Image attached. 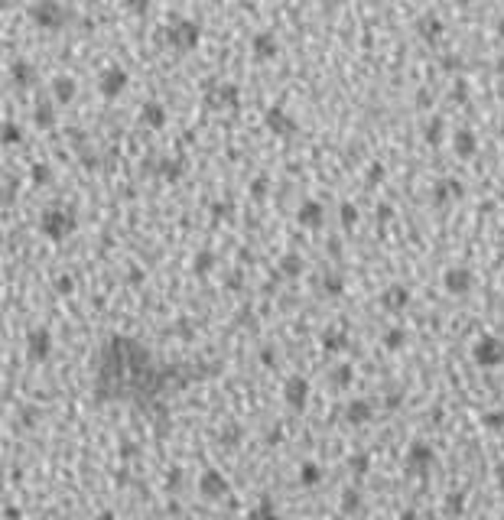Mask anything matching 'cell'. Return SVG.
<instances>
[{
    "instance_id": "6da1fadb",
    "label": "cell",
    "mask_w": 504,
    "mask_h": 520,
    "mask_svg": "<svg viewBox=\"0 0 504 520\" xmlns=\"http://www.w3.org/2000/svg\"><path fill=\"white\" fill-rule=\"evenodd\" d=\"M88 371L95 403H124L140 410L157 426H166L172 397L222 374V361H166L153 355L140 338L108 335L95 348Z\"/></svg>"
},
{
    "instance_id": "7a4b0ae2",
    "label": "cell",
    "mask_w": 504,
    "mask_h": 520,
    "mask_svg": "<svg viewBox=\"0 0 504 520\" xmlns=\"http://www.w3.org/2000/svg\"><path fill=\"white\" fill-rule=\"evenodd\" d=\"M75 228H78V222H75V211L69 209H49L39 218V235L49 237V241H65Z\"/></svg>"
},
{
    "instance_id": "3957f363",
    "label": "cell",
    "mask_w": 504,
    "mask_h": 520,
    "mask_svg": "<svg viewBox=\"0 0 504 520\" xmlns=\"http://www.w3.org/2000/svg\"><path fill=\"white\" fill-rule=\"evenodd\" d=\"M472 358L479 368H501L504 364V338L498 335H481L475 348H472Z\"/></svg>"
},
{
    "instance_id": "277c9868",
    "label": "cell",
    "mask_w": 504,
    "mask_h": 520,
    "mask_svg": "<svg viewBox=\"0 0 504 520\" xmlns=\"http://www.w3.org/2000/svg\"><path fill=\"white\" fill-rule=\"evenodd\" d=\"M228 491H231V484L218 469H205L198 475V495L205 501H222V497H228Z\"/></svg>"
},
{
    "instance_id": "5b68a950",
    "label": "cell",
    "mask_w": 504,
    "mask_h": 520,
    "mask_svg": "<svg viewBox=\"0 0 504 520\" xmlns=\"http://www.w3.org/2000/svg\"><path fill=\"white\" fill-rule=\"evenodd\" d=\"M283 400H286V407L296 410V413H303L309 403V381L303 377V374H293V377H286L283 381Z\"/></svg>"
},
{
    "instance_id": "8992f818",
    "label": "cell",
    "mask_w": 504,
    "mask_h": 520,
    "mask_svg": "<svg viewBox=\"0 0 504 520\" xmlns=\"http://www.w3.org/2000/svg\"><path fill=\"white\" fill-rule=\"evenodd\" d=\"M26 355H30V361H36V364L52 355V332L46 325H36V329L26 332Z\"/></svg>"
},
{
    "instance_id": "52a82bcc",
    "label": "cell",
    "mask_w": 504,
    "mask_h": 520,
    "mask_svg": "<svg viewBox=\"0 0 504 520\" xmlns=\"http://www.w3.org/2000/svg\"><path fill=\"white\" fill-rule=\"evenodd\" d=\"M443 286H446V293H453V296H468L475 289V273L468 270V267H449L443 273Z\"/></svg>"
},
{
    "instance_id": "ba28073f",
    "label": "cell",
    "mask_w": 504,
    "mask_h": 520,
    "mask_svg": "<svg viewBox=\"0 0 504 520\" xmlns=\"http://www.w3.org/2000/svg\"><path fill=\"white\" fill-rule=\"evenodd\" d=\"M433 458H436V456H433L430 442L417 439V442H410V449H406V471H413V475H420V471H430Z\"/></svg>"
},
{
    "instance_id": "9c48e42d",
    "label": "cell",
    "mask_w": 504,
    "mask_h": 520,
    "mask_svg": "<svg viewBox=\"0 0 504 520\" xmlns=\"http://www.w3.org/2000/svg\"><path fill=\"white\" fill-rule=\"evenodd\" d=\"M371 416H374V403L365 400V397H355V400H348V403H345V423H352V426H365V423H371Z\"/></svg>"
},
{
    "instance_id": "30bf717a",
    "label": "cell",
    "mask_w": 504,
    "mask_h": 520,
    "mask_svg": "<svg viewBox=\"0 0 504 520\" xmlns=\"http://www.w3.org/2000/svg\"><path fill=\"white\" fill-rule=\"evenodd\" d=\"M381 306L387 312H404L406 306H410V289H406L404 283L387 286V289L381 293Z\"/></svg>"
},
{
    "instance_id": "8fae6325",
    "label": "cell",
    "mask_w": 504,
    "mask_h": 520,
    "mask_svg": "<svg viewBox=\"0 0 504 520\" xmlns=\"http://www.w3.org/2000/svg\"><path fill=\"white\" fill-rule=\"evenodd\" d=\"M296 218H299V224H306V228H322V222H325V209H322L319 202H303L299 211H296Z\"/></svg>"
},
{
    "instance_id": "7c38bea8",
    "label": "cell",
    "mask_w": 504,
    "mask_h": 520,
    "mask_svg": "<svg viewBox=\"0 0 504 520\" xmlns=\"http://www.w3.org/2000/svg\"><path fill=\"white\" fill-rule=\"evenodd\" d=\"M247 520H280V514H277V504H273V497H260L257 504L247 510Z\"/></svg>"
},
{
    "instance_id": "4fadbf2b",
    "label": "cell",
    "mask_w": 504,
    "mask_h": 520,
    "mask_svg": "<svg viewBox=\"0 0 504 520\" xmlns=\"http://www.w3.org/2000/svg\"><path fill=\"white\" fill-rule=\"evenodd\" d=\"M348 471H352L355 478H365L371 471V452H352V456H348Z\"/></svg>"
},
{
    "instance_id": "5bb4252c",
    "label": "cell",
    "mask_w": 504,
    "mask_h": 520,
    "mask_svg": "<svg viewBox=\"0 0 504 520\" xmlns=\"http://www.w3.org/2000/svg\"><path fill=\"white\" fill-rule=\"evenodd\" d=\"M319 289H322V296H342L345 293V280L342 276H339V273H325V276H322L319 280Z\"/></svg>"
},
{
    "instance_id": "9a60e30c",
    "label": "cell",
    "mask_w": 504,
    "mask_h": 520,
    "mask_svg": "<svg viewBox=\"0 0 504 520\" xmlns=\"http://www.w3.org/2000/svg\"><path fill=\"white\" fill-rule=\"evenodd\" d=\"M319 482H322L319 465H316V462H303V465H299V484H303V488H316Z\"/></svg>"
},
{
    "instance_id": "2e32d148",
    "label": "cell",
    "mask_w": 504,
    "mask_h": 520,
    "mask_svg": "<svg viewBox=\"0 0 504 520\" xmlns=\"http://www.w3.org/2000/svg\"><path fill=\"white\" fill-rule=\"evenodd\" d=\"M404 345H406V329L393 325V329H387V332H384V348H387V351H400Z\"/></svg>"
},
{
    "instance_id": "e0dca14e",
    "label": "cell",
    "mask_w": 504,
    "mask_h": 520,
    "mask_svg": "<svg viewBox=\"0 0 504 520\" xmlns=\"http://www.w3.org/2000/svg\"><path fill=\"white\" fill-rule=\"evenodd\" d=\"M303 267H306V263H303V257H299V254H283V257H280V273H283V276H299V273H303Z\"/></svg>"
},
{
    "instance_id": "ac0fdd59",
    "label": "cell",
    "mask_w": 504,
    "mask_h": 520,
    "mask_svg": "<svg viewBox=\"0 0 504 520\" xmlns=\"http://www.w3.org/2000/svg\"><path fill=\"white\" fill-rule=\"evenodd\" d=\"M459 198L462 196V182H455V179H443V182H439V186H436V202H439V205H443L446 198Z\"/></svg>"
},
{
    "instance_id": "d6986e66",
    "label": "cell",
    "mask_w": 504,
    "mask_h": 520,
    "mask_svg": "<svg viewBox=\"0 0 504 520\" xmlns=\"http://www.w3.org/2000/svg\"><path fill=\"white\" fill-rule=\"evenodd\" d=\"M211 267H215V254H211V250H198L196 257H192V270H196L198 276L211 273Z\"/></svg>"
},
{
    "instance_id": "ffe728a7",
    "label": "cell",
    "mask_w": 504,
    "mask_h": 520,
    "mask_svg": "<svg viewBox=\"0 0 504 520\" xmlns=\"http://www.w3.org/2000/svg\"><path fill=\"white\" fill-rule=\"evenodd\" d=\"M267 124H271L277 134H293V130H296V124L290 121V117H283V111H271V114H267Z\"/></svg>"
},
{
    "instance_id": "44dd1931",
    "label": "cell",
    "mask_w": 504,
    "mask_h": 520,
    "mask_svg": "<svg viewBox=\"0 0 504 520\" xmlns=\"http://www.w3.org/2000/svg\"><path fill=\"white\" fill-rule=\"evenodd\" d=\"M322 348H325V351H345V348H348V335L345 332H325L322 335Z\"/></svg>"
},
{
    "instance_id": "7402d4cb",
    "label": "cell",
    "mask_w": 504,
    "mask_h": 520,
    "mask_svg": "<svg viewBox=\"0 0 504 520\" xmlns=\"http://www.w3.org/2000/svg\"><path fill=\"white\" fill-rule=\"evenodd\" d=\"M455 153H459V156H472V153H475V137L468 134V130H459V134H455Z\"/></svg>"
},
{
    "instance_id": "603a6c76",
    "label": "cell",
    "mask_w": 504,
    "mask_h": 520,
    "mask_svg": "<svg viewBox=\"0 0 504 520\" xmlns=\"http://www.w3.org/2000/svg\"><path fill=\"white\" fill-rule=\"evenodd\" d=\"M361 510V495L358 491H345L342 495V514H358Z\"/></svg>"
},
{
    "instance_id": "cb8c5ba5",
    "label": "cell",
    "mask_w": 504,
    "mask_h": 520,
    "mask_svg": "<svg viewBox=\"0 0 504 520\" xmlns=\"http://www.w3.org/2000/svg\"><path fill=\"white\" fill-rule=\"evenodd\" d=\"M121 85H124V72H108L104 75V95H114V91H121Z\"/></svg>"
},
{
    "instance_id": "d4e9b609",
    "label": "cell",
    "mask_w": 504,
    "mask_h": 520,
    "mask_svg": "<svg viewBox=\"0 0 504 520\" xmlns=\"http://www.w3.org/2000/svg\"><path fill=\"white\" fill-rule=\"evenodd\" d=\"M481 423H485L492 433H501V429H504V413H501V410H494V413H485V416H481Z\"/></svg>"
},
{
    "instance_id": "484cf974",
    "label": "cell",
    "mask_w": 504,
    "mask_h": 520,
    "mask_svg": "<svg viewBox=\"0 0 504 520\" xmlns=\"http://www.w3.org/2000/svg\"><path fill=\"white\" fill-rule=\"evenodd\" d=\"M352 377H355L352 364H342V368H335V374H332V381H335L339 387H348V384H352Z\"/></svg>"
},
{
    "instance_id": "4316f807",
    "label": "cell",
    "mask_w": 504,
    "mask_h": 520,
    "mask_svg": "<svg viewBox=\"0 0 504 520\" xmlns=\"http://www.w3.org/2000/svg\"><path fill=\"white\" fill-rule=\"evenodd\" d=\"M144 121H147V124H153V127H160L163 124V111L157 108V104H150L147 111H144Z\"/></svg>"
},
{
    "instance_id": "83f0119b",
    "label": "cell",
    "mask_w": 504,
    "mask_h": 520,
    "mask_svg": "<svg viewBox=\"0 0 504 520\" xmlns=\"http://www.w3.org/2000/svg\"><path fill=\"white\" fill-rule=\"evenodd\" d=\"M52 121H56V117H52V108H46V104H43V108L36 111V124L39 127H52Z\"/></svg>"
},
{
    "instance_id": "f1b7e54d",
    "label": "cell",
    "mask_w": 504,
    "mask_h": 520,
    "mask_svg": "<svg viewBox=\"0 0 504 520\" xmlns=\"http://www.w3.org/2000/svg\"><path fill=\"white\" fill-rule=\"evenodd\" d=\"M446 501H449V504H446L449 514H462V508H466V504H462V495H449Z\"/></svg>"
},
{
    "instance_id": "f546056e",
    "label": "cell",
    "mask_w": 504,
    "mask_h": 520,
    "mask_svg": "<svg viewBox=\"0 0 504 520\" xmlns=\"http://www.w3.org/2000/svg\"><path fill=\"white\" fill-rule=\"evenodd\" d=\"M16 140H20V127L7 124L3 127V143H16Z\"/></svg>"
},
{
    "instance_id": "4dcf8cb0",
    "label": "cell",
    "mask_w": 504,
    "mask_h": 520,
    "mask_svg": "<svg viewBox=\"0 0 504 520\" xmlns=\"http://www.w3.org/2000/svg\"><path fill=\"white\" fill-rule=\"evenodd\" d=\"M342 222H345V224H355V222H358L355 205H342Z\"/></svg>"
},
{
    "instance_id": "1f68e13d",
    "label": "cell",
    "mask_w": 504,
    "mask_h": 520,
    "mask_svg": "<svg viewBox=\"0 0 504 520\" xmlns=\"http://www.w3.org/2000/svg\"><path fill=\"white\" fill-rule=\"evenodd\" d=\"M56 91H59V98H62V101H69V98H72L75 88H72V82H59V85H56Z\"/></svg>"
},
{
    "instance_id": "d6a6232c",
    "label": "cell",
    "mask_w": 504,
    "mask_h": 520,
    "mask_svg": "<svg viewBox=\"0 0 504 520\" xmlns=\"http://www.w3.org/2000/svg\"><path fill=\"white\" fill-rule=\"evenodd\" d=\"M33 176H36V182H49V169H46V166H36Z\"/></svg>"
},
{
    "instance_id": "836d02e7",
    "label": "cell",
    "mask_w": 504,
    "mask_h": 520,
    "mask_svg": "<svg viewBox=\"0 0 504 520\" xmlns=\"http://www.w3.org/2000/svg\"><path fill=\"white\" fill-rule=\"evenodd\" d=\"M59 293H72V276H59Z\"/></svg>"
},
{
    "instance_id": "e575fe53",
    "label": "cell",
    "mask_w": 504,
    "mask_h": 520,
    "mask_svg": "<svg viewBox=\"0 0 504 520\" xmlns=\"http://www.w3.org/2000/svg\"><path fill=\"white\" fill-rule=\"evenodd\" d=\"M494 482H498V488L504 491V462H498V469H494Z\"/></svg>"
},
{
    "instance_id": "d590c367",
    "label": "cell",
    "mask_w": 504,
    "mask_h": 520,
    "mask_svg": "<svg viewBox=\"0 0 504 520\" xmlns=\"http://www.w3.org/2000/svg\"><path fill=\"white\" fill-rule=\"evenodd\" d=\"M264 192H267V179H257V182H254V196L264 198Z\"/></svg>"
},
{
    "instance_id": "8d00e7d4",
    "label": "cell",
    "mask_w": 504,
    "mask_h": 520,
    "mask_svg": "<svg viewBox=\"0 0 504 520\" xmlns=\"http://www.w3.org/2000/svg\"><path fill=\"white\" fill-rule=\"evenodd\" d=\"M3 517H7V520H20V510H16V508H7V510H3Z\"/></svg>"
},
{
    "instance_id": "74e56055",
    "label": "cell",
    "mask_w": 504,
    "mask_h": 520,
    "mask_svg": "<svg viewBox=\"0 0 504 520\" xmlns=\"http://www.w3.org/2000/svg\"><path fill=\"white\" fill-rule=\"evenodd\" d=\"M501 127H504V124H501Z\"/></svg>"
}]
</instances>
